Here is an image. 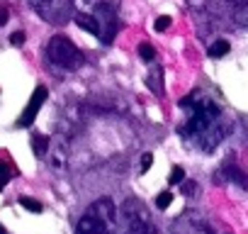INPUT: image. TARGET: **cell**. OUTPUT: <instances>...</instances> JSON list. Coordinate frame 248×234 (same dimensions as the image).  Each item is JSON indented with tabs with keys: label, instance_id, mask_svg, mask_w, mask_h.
Wrapping results in <instances>:
<instances>
[{
	"label": "cell",
	"instance_id": "5b68a950",
	"mask_svg": "<svg viewBox=\"0 0 248 234\" xmlns=\"http://www.w3.org/2000/svg\"><path fill=\"white\" fill-rule=\"evenodd\" d=\"M173 234H214V232L202 217H197L195 212H185L183 217L175 219Z\"/></svg>",
	"mask_w": 248,
	"mask_h": 234
},
{
	"label": "cell",
	"instance_id": "277c9868",
	"mask_svg": "<svg viewBox=\"0 0 248 234\" xmlns=\"http://www.w3.org/2000/svg\"><path fill=\"white\" fill-rule=\"evenodd\" d=\"M93 17L97 20V27H100V39L105 44L112 42L114 37V25H117V17H114V10H112V3H97L93 8Z\"/></svg>",
	"mask_w": 248,
	"mask_h": 234
},
{
	"label": "cell",
	"instance_id": "ac0fdd59",
	"mask_svg": "<svg viewBox=\"0 0 248 234\" xmlns=\"http://www.w3.org/2000/svg\"><path fill=\"white\" fill-rule=\"evenodd\" d=\"M10 176H13V171L3 164V161H0V190H3L5 185H8V181H10Z\"/></svg>",
	"mask_w": 248,
	"mask_h": 234
},
{
	"label": "cell",
	"instance_id": "9a60e30c",
	"mask_svg": "<svg viewBox=\"0 0 248 234\" xmlns=\"http://www.w3.org/2000/svg\"><path fill=\"white\" fill-rule=\"evenodd\" d=\"M170 202H173V193H158V198H156V207L158 210H168L170 207Z\"/></svg>",
	"mask_w": 248,
	"mask_h": 234
},
{
	"label": "cell",
	"instance_id": "9c48e42d",
	"mask_svg": "<svg viewBox=\"0 0 248 234\" xmlns=\"http://www.w3.org/2000/svg\"><path fill=\"white\" fill-rule=\"evenodd\" d=\"M76 234H109V227H107L102 219H97V217H93V215L85 212V215L78 219Z\"/></svg>",
	"mask_w": 248,
	"mask_h": 234
},
{
	"label": "cell",
	"instance_id": "44dd1931",
	"mask_svg": "<svg viewBox=\"0 0 248 234\" xmlns=\"http://www.w3.org/2000/svg\"><path fill=\"white\" fill-rule=\"evenodd\" d=\"M151 164H154V156H151V154H144V156H141V173H146V171L151 168Z\"/></svg>",
	"mask_w": 248,
	"mask_h": 234
},
{
	"label": "cell",
	"instance_id": "e0dca14e",
	"mask_svg": "<svg viewBox=\"0 0 248 234\" xmlns=\"http://www.w3.org/2000/svg\"><path fill=\"white\" fill-rule=\"evenodd\" d=\"M183 178H185V171H183V166H173V171H170V176H168L170 185H178V183H183Z\"/></svg>",
	"mask_w": 248,
	"mask_h": 234
},
{
	"label": "cell",
	"instance_id": "ba28073f",
	"mask_svg": "<svg viewBox=\"0 0 248 234\" xmlns=\"http://www.w3.org/2000/svg\"><path fill=\"white\" fill-rule=\"evenodd\" d=\"M127 215V229L124 234H156V227L151 224V219L146 217V212H139V215Z\"/></svg>",
	"mask_w": 248,
	"mask_h": 234
},
{
	"label": "cell",
	"instance_id": "6da1fadb",
	"mask_svg": "<svg viewBox=\"0 0 248 234\" xmlns=\"http://www.w3.org/2000/svg\"><path fill=\"white\" fill-rule=\"evenodd\" d=\"M190 105V117L185 127H180L183 137H192V134H204L207 130H212L219 122V105L212 98H195L187 95L180 100V107Z\"/></svg>",
	"mask_w": 248,
	"mask_h": 234
},
{
	"label": "cell",
	"instance_id": "3957f363",
	"mask_svg": "<svg viewBox=\"0 0 248 234\" xmlns=\"http://www.w3.org/2000/svg\"><path fill=\"white\" fill-rule=\"evenodd\" d=\"M30 3L37 10V15L51 25H66L76 15L73 0H30Z\"/></svg>",
	"mask_w": 248,
	"mask_h": 234
},
{
	"label": "cell",
	"instance_id": "4fadbf2b",
	"mask_svg": "<svg viewBox=\"0 0 248 234\" xmlns=\"http://www.w3.org/2000/svg\"><path fill=\"white\" fill-rule=\"evenodd\" d=\"M229 49H231V44H229L226 39H217V42L209 47V56H212V59H221L224 54H229Z\"/></svg>",
	"mask_w": 248,
	"mask_h": 234
},
{
	"label": "cell",
	"instance_id": "8fae6325",
	"mask_svg": "<svg viewBox=\"0 0 248 234\" xmlns=\"http://www.w3.org/2000/svg\"><path fill=\"white\" fill-rule=\"evenodd\" d=\"M146 85L156 93V95H163V68L161 66H154L149 78H146Z\"/></svg>",
	"mask_w": 248,
	"mask_h": 234
},
{
	"label": "cell",
	"instance_id": "7c38bea8",
	"mask_svg": "<svg viewBox=\"0 0 248 234\" xmlns=\"http://www.w3.org/2000/svg\"><path fill=\"white\" fill-rule=\"evenodd\" d=\"M49 147H51V139H49L46 134H34V137H32V149H34V156L44 159V156H46V151H49Z\"/></svg>",
	"mask_w": 248,
	"mask_h": 234
},
{
	"label": "cell",
	"instance_id": "d6986e66",
	"mask_svg": "<svg viewBox=\"0 0 248 234\" xmlns=\"http://www.w3.org/2000/svg\"><path fill=\"white\" fill-rule=\"evenodd\" d=\"M170 22H173V17H170V15H161V17L156 20V25H154V27H156V32H166V30L170 27Z\"/></svg>",
	"mask_w": 248,
	"mask_h": 234
},
{
	"label": "cell",
	"instance_id": "8992f818",
	"mask_svg": "<svg viewBox=\"0 0 248 234\" xmlns=\"http://www.w3.org/2000/svg\"><path fill=\"white\" fill-rule=\"evenodd\" d=\"M46 98H49V90H46L44 85H37L34 93H32V98H30V102H27V107H25L22 115H20L17 127H30V125L34 122V117H37V112L42 110V105L46 102Z\"/></svg>",
	"mask_w": 248,
	"mask_h": 234
},
{
	"label": "cell",
	"instance_id": "5bb4252c",
	"mask_svg": "<svg viewBox=\"0 0 248 234\" xmlns=\"http://www.w3.org/2000/svg\"><path fill=\"white\" fill-rule=\"evenodd\" d=\"M139 56H141L144 61H154V56H156V49H154L149 42H144V44H139Z\"/></svg>",
	"mask_w": 248,
	"mask_h": 234
},
{
	"label": "cell",
	"instance_id": "d4e9b609",
	"mask_svg": "<svg viewBox=\"0 0 248 234\" xmlns=\"http://www.w3.org/2000/svg\"><path fill=\"white\" fill-rule=\"evenodd\" d=\"M0 234H5V229H3V227H0Z\"/></svg>",
	"mask_w": 248,
	"mask_h": 234
},
{
	"label": "cell",
	"instance_id": "603a6c76",
	"mask_svg": "<svg viewBox=\"0 0 248 234\" xmlns=\"http://www.w3.org/2000/svg\"><path fill=\"white\" fill-rule=\"evenodd\" d=\"M183 190H185V195H192V193H197V183H185Z\"/></svg>",
	"mask_w": 248,
	"mask_h": 234
},
{
	"label": "cell",
	"instance_id": "7402d4cb",
	"mask_svg": "<svg viewBox=\"0 0 248 234\" xmlns=\"http://www.w3.org/2000/svg\"><path fill=\"white\" fill-rule=\"evenodd\" d=\"M8 20H10V10L8 8H0V27H3Z\"/></svg>",
	"mask_w": 248,
	"mask_h": 234
},
{
	"label": "cell",
	"instance_id": "ffe728a7",
	"mask_svg": "<svg viewBox=\"0 0 248 234\" xmlns=\"http://www.w3.org/2000/svg\"><path fill=\"white\" fill-rule=\"evenodd\" d=\"M25 39H27L25 32H13V34H10V44H13V47H22Z\"/></svg>",
	"mask_w": 248,
	"mask_h": 234
},
{
	"label": "cell",
	"instance_id": "484cf974",
	"mask_svg": "<svg viewBox=\"0 0 248 234\" xmlns=\"http://www.w3.org/2000/svg\"><path fill=\"white\" fill-rule=\"evenodd\" d=\"M229 234H231V232H229Z\"/></svg>",
	"mask_w": 248,
	"mask_h": 234
},
{
	"label": "cell",
	"instance_id": "30bf717a",
	"mask_svg": "<svg viewBox=\"0 0 248 234\" xmlns=\"http://www.w3.org/2000/svg\"><path fill=\"white\" fill-rule=\"evenodd\" d=\"M73 17H76V25H78L80 30H85V32H90V34H100L97 20H95L90 13H76Z\"/></svg>",
	"mask_w": 248,
	"mask_h": 234
},
{
	"label": "cell",
	"instance_id": "cb8c5ba5",
	"mask_svg": "<svg viewBox=\"0 0 248 234\" xmlns=\"http://www.w3.org/2000/svg\"><path fill=\"white\" fill-rule=\"evenodd\" d=\"M226 3H231L233 8H238V5H246V0H226Z\"/></svg>",
	"mask_w": 248,
	"mask_h": 234
},
{
	"label": "cell",
	"instance_id": "52a82bcc",
	"mask_svg": "<svg viewBox=\"0 0 248 234\" xmlns=\"http://www.w3.org/2000/svg\"><path fill=\"white\" fill-rule=\"evenodd\" d=\"M88 215L102 219V222L109 227V224L117 219V207H114V202H112L109 198H100V200H95V202L88 207Z\"/></svg>",
	"mask_w": 248,
	"mask_h": 234
},
{
	"label": "cell",
	"instance_id": "2e32d148",
	"mask_svg": "<svg viewBox=\"0 0 248 234\" xmlns=\"http://www.w3.org/2000/svg\"><path fill=\"white\" fill-rule=\"evenodd\" d=\"M20 205H22L25 210H30V212H42V210H44L42 202H37V200H32V198H20Z\"/></svg>",
	"mask_w": 248,
	"mask_h": 234
},
{
	"label": "cell",
	"instance_id": "7a4b0ae2",
	"mask_svg": "<svg viewBox=\"0 0 248 234\" xmlns=\"http://www.w3.org/2000/svg\"><path fill=\"white\" fill-rule=\"evenodd\" d=\"M46 56H49V61H51L54 66H59V68H63V71H76V68H80V66L85 64L83 51H80L68 37H63V34H56V37L49 39V44H46Z\"/></svg>",
	"mask_w": 248,
	"mask_h": 234
}]
</instances>
